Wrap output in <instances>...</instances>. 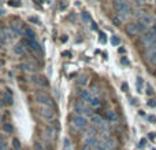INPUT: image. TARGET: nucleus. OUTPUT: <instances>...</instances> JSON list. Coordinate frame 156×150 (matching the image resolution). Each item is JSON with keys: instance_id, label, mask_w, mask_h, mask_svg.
Listing matches in <instances>:
<instances>
[{"instance_id": "nucleus-1", "label": "nucleus", "mask_w": 156, "mask_h": 150, "mask_svg": "<svg viewBox=\"0 0 156 150\" xmlns=\"http://www.w3.org/2000/svg\"><path fill=\"white\" fill-rule=\"evenodd\" d=\"M74 112H76V114H80V116H85L86 118L88 117H92V116L94 114L93 109L92 107H89V105L86 103V102L83 101H77L76 103H74Z\"/></svg>"}, {"instance_id": "nucleus-2", "label": "nucleus", "mask_w": 156, "mask_h": 150, "mask_svg": "<svg viewBox=\"0 0 156 150\" xmlns=\"http://www.w3.org/2000/svg\"><path fill=\"white\" fill-rule=\"evenodd\" d=\"M140 43L143 44L147 50L152 48V47H156V33L154 30L149 29L148 32H145L143 36H140Z\"/></svg>"}, {"instance_id": "nucleus-3", "label": "nucleus", "mask_w": 156, "mask_h": 150, "mask_svg": "<svg viewBox=\"0 0 156 150\" xmlns=\"http://www.w3.org/2000/svg\"><path fill=\"white\" fill-rule=\"evenodd\" d=\"M34 99L40 106H44V107H55V103H56L55 99L45 92H37L34 96Z\"/></svg>"}, {"instance_id": "nucleus-4", "label": "nucleus", "mask_w": 156, "mask_h": 150, "mask_svg": "<svg viewBox=\"0 0 156 150\" xmlns=\"http://www.w3.org/2000/svg\"><path fill=\"white\" fill-rule=\"evenodd\" d=\"M38 114H40V117L43 118L44 121H54L55 117H56V113H55L54 107L40 106V109H38Z\"/></svg>"}, {"instance_id": "nucleus-5", "label": "nucleus", "mask_w": 156, "mask_h": 150, "mask_svg": "<svg viewBox=\"0 0 156 150\" xmlns=\"http://www.w3.org/2000/svg\"><path fill=\"white\" fill-rule=\"evenodd\" d=\"M71 123H73L74 128H77V129H86L89 126L88 118H86L85 116H80V114H74Z\"/></svg>"}, {"instance_id": "nucleus-6", "label": "nucleus", "mask_w": 156, "mask_h": 150, "mask_svg": "<svg viewBox=\"0 0 156 150\" xmlns=\"http://www.w3.org/2000/svg\"><path fill=\"white\" fill-rule=\"evenodd\" d=\"M22 43H23V46L26 47V48H30L32 51H34L36 54H43V48H41L40 43H38L37 40H27V39H23L22 40Z\"/></svg>"}, {"instance_id": "nucleus-7", "label": "nucleus", "mask_w": 156, "mask_h": 150, "mask_svg": "<svg viewBox=\"0 0 156 150\" xmlns=\"http://www.w3.org/2000/svg\"><path fill=\"white\" fill-rule=\"evenodd\" d=\"M32 81L36 85L41 87V88H48V87H49V81H48V79H47L45 76H43V74H33Z\"/></svg>"}, {"instance_id": "nucleus-8", "label": "nucleus", "mask_w": 156, "mask_h": 150, "mask_svg": "<svg viewBox=\"0 0 156 150\" xmlns=\"http://www.w3.org/2000/svg\"><path fill=\"white\" fill-rule=\"evenodd\" d=\"M125 32H126V35L129 36V37H137V36L140 35L138 28H137V22H129V24H126Z\"/></svg>"}, {"instance_id": "nucleus-9", "label": "nucleus", "mask_w": 156, "mask_h": 150, "mask_svg": "<svg viewBox=\"0 0 156 150\" xmlns=\"http://www.w3.org/2000/svg\"><path fill=\"white\" fill-rule=\"evenodd\" d=\"M56 132L58 129L54 127V124H47L45 128H44V135L48 141H54L56 138Z\"/></svg>"}, {"instance_id": "nucleus-10", "label": "nucleus", "mask_w": 156, "mask_h": 150, "mask_svg": "<svg viewBox=\"0 0 156 150\" xmlns=\"http://www.w3.org/2000/svg\"><path fill=\"white\" fill-rule=\"evenodd\" d=\"M19 68H21L22 72H26V73H30V74H34L38 70V66L34 65L33 62H23L19 65Z\"/></svg>"}, {"instance_id": "nucleus-11", "label": "nucleus", "mask_w": 156, "mask_h": 150, "mask_svg": "<svg viewBox=\"0 0 156 150\" xmlns=\"http://www.w3.org/2000/svg\"><path fill=\"white\" fill-rule=\"evenodd\" d=\"M145 58L147 62L151 66H155L156 68V47H152V48H148L145 51Z\"/></svg>"}, {"instance_id": "nucleus-12", "label": "nucleus", "mask_w": 156, "mask_h": 150, "mask_svg": "<svg viewBox=\"0 0 156 150\" xmlns=\"http://www.w3.org/2000/svg\"><path fill=\"white\" fill-rule=\"evenodd\" d=\"M97 142H99V139H97L96 135L92 134V132L86 134L85 138H83V145H85V146H89V148H94Z\"/></svg>"}, {"instance_id": "nucleus-13", "label": "nucleus", "mask_w": 156, "mask_h": 150, "mask_svg": "<svg viewBox=\"0 0 156 150\" xmlns=\"http://www.w3.org/2000/svg\"><path fill=\"white\" fill-rule=\"evenodd\" d=\"M103 118H104V121H107V123H116V120H118L116 113L114 112V110H105Z\"/></svg>"}, {"instance_id": "nucleus-14", "label": "nucleus", "mask_w": 156, "mask_h": 150, "mask_svg": "<svg viewBox=\"0 0 156 150\" xmlns=\"http://www.w3.org/2000/svg\"><path fill=\"white\" fill-rule=\"evenodd\" d=\"M12 51L15 55H19V57H23L25 54H26V47L23 46V43H16L15 46L12 47Z\"/></svg>"}, {"instance_id": "nucleus-15", "label": "nucleus", "mask_w": 156, "mask_h": 150, "mask_svg": "<svg viewBox=\"0 0 156 150\" xmlns=\"http://www.w3.org/2000/svg\"><path fill=\"white\" fill-rule=\"evenodd\" d=\"M2 99L5 106H12L14 105V96L11 95V94H8L7 91H3L2 92Z\"/></svg>"}, {"instance_id": "nucleus-16", "label": "nucleus", "mask_w": 156, "mask_h": 150, "mask_svg": "<svg viewBox=\"0 0 156 150\" xmlns=\"http://www.w3.org/2000/svg\"><path fill=\"white\" fill-rule=\"evenodd\" d=\"M92 98H93V95L90 94V91H89V90H81L80 91V99H81V101L89 103Z\"/></svg>"}, {"instance_id": "nucleus-17", "label": "nucleus", "mask_w": 156, "mask_h": 150, "mask_svg": "<svg viewBox=\"0 0 156 150\" xmlns=\"http://www.w3.org/2000/svg\"><path fill=\"white\" fill-rule=\"evenodd\" d=\"M10 30L14 33V36H21L23 35V29H22V25L21 24H11L10 25Z\"/></svg>"}, {"instance_id": "nucleus-18", "label": "nucleus", "mask_w": 156, "mask_h": 150, "mask_svg": "<svg viewBox=\"0 0 156 150\" xmlns=\"http://www.w3.org/2000/svg\"><path fill=\"white\" fill-rule=\"evenodd\" d=\"M104 123V118H103V116L100 114H93L90 117V124L93 127H101V124Z\"/></svg>"}, {"instance_id": "nucleus-19", "label": "nucleus", "mask_w": 156, "mask_h": 150, "mask_svg": "<svg viewBox=\"0 0 156 150\" xmlns=\"http://www.w3.org/2000/svg\"><path fill=\"white\" fill-rule=\"evenodd\" d=\"M138 21H141L143 24H145L147 26L151 28L152 26V22H154V17H152L149 13H145L143 17H141V19H138Z\"/></svg>"}, {"instance_id": "nucleus-20", "label": "nucleus", "mask_w": 156, "mask_h": 150, "mask_svg": "<svg viewBox=\"0 0 156 150\" xmlns=\"http://www.w3.org/2000/svg\"><path fill=\"white\" fill-rule=\"evenodd\" d=\"M23 39H27V40H36V33L32 28H25L23 29Z\"/></svg>"}, {"instance_id": "nucleus-21", "label": "nucleus", "mask_w": 156, "mask_h": 150, "mask_svg": "<svg viewBox=\"0 0 156 150\" xmlns=\"http://www.w3.org/2000/svg\"><path fill=\"white\" fill-rule=\"evenodd\" d=\"M103 145H104V148L107 149V150H115L116 148V141L114 139V138H108L105 142H103Z\"/></svg>"}, {"instance_id": "nucleus-22", "label": "nucleus", "mask_w": 156, "mask_h": 150, "mask_svg": "<svg viewBox=\"0 0 156 150\" xmlns=\"http://www.w3.org/2000/svg\"><path fill=\"white\" fill-rule=\"evenodd\" d=\"M2 129H3V132H4V134L10 135V134H12V132H14V126L7 121V123H3L2 124Z\"/></svg>"}, {"instance_id": "nucleus-23", "label": "nucleus", "mask_w": 156, "mask_h": 150, "mask_svg": "<svg viewBox=\"0 0 156 150\" xmlns=\"http://www.w3.org/2000/svg\"><path fill=\"white\" fill-rule=\"evenodd\" d=\"M88 105H89V107H92V109L94 110V109H97V107H100V105H101V101H100V98H97V96H93Z\"/></svg>"}, {"instance_id": "nucleus-24", "label": "nucleus", "mask_w": 156, "mask_h": 150, "mask_svg": "<svg viewBox=\"0 0 156 150\" xmlns=\"http://www.w3.org/2000/svg\"><path fill=\"white\" fill-rule=\"evenodd\" d=\"M88 83H89V77L86 76V74L78 77V80H77V84L80 85V87H85V85H88Z\"/></svg>"}, {"instance_id": "nucleus-25", "label": "nucleus", "mask_w": 156, "mask_h": 150, "mask_svg": "<svg viewBox=\"0 0 156 150\" xmlns=\"http://www.w3.org/2000/svg\"><path fill=\"white\" fill-rule=\"evenodd\" d=\"M137 22V28H138V32H140V35H144L145 32H148L149 30V26H147L145 24H143L141 21H136Z\"/></svg>"}, {"instance_id": "nucleus-26", "label": "nucleus", "mask_w": 156, "mask_h": 150, "mask_svg": "<svg viewBox=\"0 0 156 150\" xmlns=\"http://www.w3.org/2000/svg\"><path fill=\"white\" fill-rule=\"evenodd\" d=\"M11 145H12V149L14 150H22V143H21V141H19L16 137L12 138V141H11Z\"/></svg>"}, {"instance_id": "nucleus-27", "label": "nucleus", "mask_w": 156, "mask_h": 150, "mask_svg": "<svg viewBox=\"0 0 156 150\" xmlns=\"http://www.w3.org/2000/svg\"><path fill=\"white\" fill-rule=\"evenodd\" d=\"M143 84H144L143 77L138 76L137 80H136V87H137V91H138V92H143Z\"/></svg>"}, {"instance_id": "nucleus-28", "label": "nucleus", "mask_w": 156, "mask_h": 150, "mask_svg": "<svg viewBox=\"0 0 156 150\" xmlns=\"http://www.w3.org/2000/svg\"><path fill=\"white\" fill-rule=\"evenodd\" d=\"M3 32H4V36H5V39H7V41L15 37V36H14V33L10 30V28H4V29H3Z\"/></svg>"}, {"instance_id": "nucleus-29", "label": "nucleus", "mask_w": 156, "mask_h": 150, "mask_svg": "<svg viewBox=\"0 0 156 150\" xmlns=\"http://www.w3.org/2000/svg\"><path fill=\"white\" fill-rule=\"evenodd\" d=\"M145 13H147V11H144L143 8H141V10H136V11H134V14H133V17H134V18L138 21V19H141V17H143Z\"/></svg>"}, {"instance_id": "nucleus-30", "label": "nucleus", "mask_w": 156, "mask_h": 150, "mask_svg": "<svg viewBox=\"0 0 156 150\" xmlns=\"http://www.w3.org/2000/svg\"><path fill=\"white\" fill-rule=\"evenodd\" d=\"M111 44L115 47H118L119 44H121V39L118 37V36H111Z\"/></svg>"}, {"instance_id": "nucleus-31", "label": "nucleus", "mask_w": 156, "mask_h": 150, "mask_svg": "<svg viewBox=\"0 0 156 150\" xmlns=\"http://www.w3.org/2000/svg\"><path fill=\"white\" fill-rule=\"evenodd\" d=\"M144 3H145V0H134V2H133V6H134L137 10H141V7L144 6Z\"/></svg>"}, {"instance_id": "nucleus-32", "label": "nucleus", "mask_w": 156, "mask_h": 150, "mask_svg": "<svg viewBox=\"0 0 156 150\" xmlns=\"http://www.w3.org/2000/svg\"><path fill=\"white\" fill-rule=\"evenodd\" d=\"M4 44H7V39H5V36H4V32H3V29H0V47L4 46Z\"/></svg>"}, {"instance_id": "nucleus-33", "label": "nucleus", "mask_w": 156, "mask_h": 150, "mask_svg": "<svg viewBox=\"0 0 156 150\" xmlns=\"http://www.w3.org/2000/svg\"><path fill=\"white\" fill-rule=\"evenodd\" d=\"M8 6H11V7H21V2L19 0H8Z\"/></svg>"}, {"instance_id": "nucleus-34", "label": "nucleus", "mask_w": 156, "mask_h": 150, "mask_svg": "<svg viewBox=\"0 0 156 150\" xmlns=\"http://www.w3.org/2000/svg\"><path fill=\"white\" fill-rule=\"evenodd\" d=\"M145 92H147V95H148V96H152V95H154V94H155V91H154V88H152V85H147V91H145Z\"/></svg>"}, {"instance_id": "nucleus-35", "label": "nucleus", "mask_w": 156, "mask_h": 150, "mask_svg": "<svg viewBox=\"0 0 156 150\" xmlns=\"http://www.w3.org/2000/svg\"><path fill=\"white\" fill-rule=\"evenodd\" d=\"M33 150H44L43 143H40V142H34V145H33Z\"/></svg>"}, {"instance_id": "nucleus-36", "label": "nucleus", "mask_w": 156, "mask_h": 150, "mask_svg": "<svg viewBox=\"0 0 156 150\" xmlns=\"http://www.w3.org/2000/svg\"><path fill=\"white\" fill-rule=\"evenodd\" d=\"M81 18H82V19H83V21H85V22H86V24H88V22H89V21H90V17H89V15H88V13H81Z\"/></svg>"}, {"instance_id": "nucleus-37", "label": "nucleus", "mask_w": 156, "mask_h": 150, "mask_svg": "<svg viewBox=\"0 0 156 150\" xmlns=\"http://www.w3.org/2000/svg\"><path fill=\"white\" fill-rule=\"evenodd\" d=\"M112 21H114V25H115V26H121V25H122V21L119 18H116L115 15L112 17Z\"/></svg>"}, {"instance_id": "nucleus-38", "label": "nucleus", "mask_w": 156, "mask_h": 150, "mask_svg": "<svg viewBox=\"0 0 156 150\" xmlns=\"http://www.w3.org/2000/svg\"><path fill=\"white\" fill-rule=\"evenodd\" d=\"M65 150H69L70 149V146H71V142H70V139H69V138H65Z\"/></svg>"}, {"instance_id": "nucleus-39", "label": "nucleus", "mask_w": 156, "mask_h": 150, "mask_svg": "<svg viewBox=\"0 0 156 150\" xmlns=\"http://www.w3.org/2000/svg\"><path fill=\"white\" fill-rule=\"evenodd\" d=\"M121 90L123 91V92H127V91H129V85H127V83H122V84H121Z\"/></svg>"}, {"instance_id": "nucleus-40", "label": "nucleus", "mask_w": 156, "mask_h": 150, "mask_svg": "<svg viewBox=\"0 0 156 150\" xmlns=\"http://www.w3.org/2000/svg\"><path fill=\"white\" fill-rule=\"evenodd\" d=\"M145 145H147V139L145 138H143V139L140 141V143H138V148L143 149V148H145Z\"/></svg>"}, {"instance_id": "nucleus-41", "label": "nucleus", "mask_w": 156, "mask_h": 150, "mask_svg": "<svg viewBox=\"0 0 156 150\" xmlns=\"http://www.w3.org/2000/svg\"><path fill=\"white\" fill-rule=\"evenodd\" d=\"M121 63H122V65H125V66H129V61H127L126 57H122L121 58Z\"/></svg>"}, {"instance_id": "nucleus-42", "label": "nucleus", "mask_w": 156, "mask_h": 150, "mask_svg": "<svg viewBox=\"0 0 156 150\" xmlns=\"http://www.w3.org/2000/svg\"><path fill=\"white\" fill-rule=\"evenodd\" d=\"M148 106L149 107H156V99H149V101H148Z\"/></svg>"}, {"instance_id": "nucleus-43", "label": "nucleus", "mask_w": 156, "mask_h": 150, "mask_svg": "<svg viewBox=\"0 0 156 150\" xmlns=\"http://www.w3.org/2000/svg\"><path fill=\"white\" fill-rule=\"evenodd\" d=\"M0 143H7V138H5V134H0Z\"/></svg>"}, {"instance_id": "nucleus-44", "label": "nucleus", "mask_w": 156, "mask_h": 150, "mask_svg": "<svg viewBox=\"0 0 156 150\" xmlns=\"http://www.w3.org/2000/svg\"><path fill=\"white\" fill-rule=\"evenodd\" d=\"M29 21H30V22H33V24H34V22H36V24H40V21H38V18H34V17H30V18H29Z\"/></svg>"}, {"instance_id": "nucleus-45", "label": "nucleus", "mask_w": 156, "mask_h": 150, "mask_svg": "<svg viewBox=\"0 0 156 150\" xmlns=\"http://www.w3.org/2000/svg\"><path fill=\"white\" fill-rule=\"evenodd\" d=\"M151 30H154L156 33V18H154V22H152V26H151Z\"/></svg>"}, {"instance_id": "nucleus-46", "label": "nucleus", "mask_w": 156, "mask_h": 150, "mask_svg": "<svg viewBox=\"0 0 156 150\" xmlns=\"http://www.w3.org/2000/svg\"><path fill=\"white\" fill-rule=\"evenodd\" d=\"M7 149H8L7 143H0V150H7Z\"/></svg>"}, {"instance_id": "nucleus-47", "label": "nucleus", "mask_w": 156, "mask_h": 150, "mask_svg": "<svg viewBox=\"0 0 156 150\" xmlns=\"http://www.w3.org/2000/svg\"><path fill=\"white\" fill-rule=\"evenodd\" d=\"M118 52H119V54H126V50H125L123 47H119V48H118Z\"/></svg>"}, {"instance_id": "nucleus-48", "label": "nucleus", "mask_w": 156, "mask_h": 150, "mask_svg": "<svg viewBox=\"0 0 156 150\" xmlns=\"http://www.w3.org/2000/svg\"><path fill=\"white\" fill-rule=\"evenodd\" d=\"M148 120L151 121V123H156V117H155V116H149Z\"/></svg>"}, {"instance_id": "nucleus-49", "label": "nucleus", "mask_w": 156, "mask_h": 150, "mask_svg": "<svg viewBox=\"0 0 156 150\" xmlns=\"http://www.w3.org/2000/svg\"><path fill=\"white\" fill-rule=\"evenodd\" d=\"M100 36H101V37H100V39H101V43H105V41H107V40H105V36H104V33H100Z\"/></svg>"}, {"instance_id": "nucleus-50", "label": "nucleus", "mask_w": 156, "mask_h": 150, "mask_svg": "<svg viewBox=\"0 0 156 150\" xmlns=\"http://www.w3.org/2000/svg\"><path fill=\"white\" fill-rule=\"evenodd\" d=\"M5 105H4V102H3V99L0 98V109H3V107H4Z\"/></svg>"}, {"instance_id": "nucleus-51", "label": "nucleus", "mask_w": 156, "mask_h": 150, "mask_svg": "<svg viewBox=\"0 0 156 150\" xmlns=\"http://www.w3.org/2000/svg\"><path fill=\"white\" fill-rule=\"evenodd\" d=\"M138 114H140L141 117H144V116H145V112H144V110H138Z\"/></svg>"}, {"instance_id": "nucleus-52", "label": "nucleus", "mask_w": 156, "mask_h": 150, "mask_svg": "<svg viewBox=\"0 0 156 150\" xmlns=\"http://www.w3.org/2000/svg\"><path fill=\"white\" fill-rule=\"evenodd\" d=\"M148 138H149V139H151V141H152V139H155V134H154V132H151Z\"/></svg>"}, {"instance_id": "nucleus-53", "label": "nucleus", "mask_w": 156, "mask_h": 150, "mask_svg": "<svg viewBox=\"0 0 156 150\" xmlns=\"http://www.w3.org/2000/svg\"><path fill=\"white\" fill-rule=\"evenodd\" d=\"M132 105H134L136 106V105H137V99H132Z\"/></svg>"}, {"instance_id": "nucleus-54", "label": "nucleus", "mask_w": 156, "mask_h": 150, "mask_svg": "<svg viewBox=\"0 0 156 150\" xmlns=\"http://www.w3.org/2000/svg\"><path fill=\"white\" fill-rule=\"evenodd\" d=\"M33 2H37V3H40L41 4V3H44V0H33Z\"/></svg>"}, {"instance_id": "nucleus-55", "label": "nucleus", "mask_w": 156, "mask_h": 150, "mask_svg": "<svg viewBox=\"0 0 156 150\" xmlns=\"http://www.w3.org/2000/svg\"><path fill=\"white\" fill-rule=\"evenodd\" d=\"M2 66H3V61H0V69H2Z\"/></svg>"}, {"instance_id": "nucleus-56", "label": "nucleus", "mask_w": 156, "mask_h": 150, "mask_svg": "<svg viewBox=\"0 0 156 150\" xmlns=\"http://www.w3.org/2000/svg\"><path fill=\"white\" fill-rule=\"evenodd\" d=\"M97 2H101V3H104V2H105V0H97Z\"/></svg>"}, {"instance_id": "nucleus-57", "label": "nucleus", "mask_w": 156, "mask_h": 150, "mask_svg": "<svg viewBox=\"0 0 156 150\" xmlns=\"http://www.w3.org/2000/svg\"><path fill=\"white\" fill-rule=\"evenodd\" d=\"M154 74H155V76H156V68H155V72H154Z\"/></svg>"}]
</instances>
